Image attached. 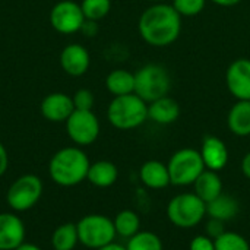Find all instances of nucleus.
Listing matches in <instances>:
<instances>
[{"mask_svg":"<svg viewBox=\"0 0 250 250\" xmlns=\"http://www.w3.org/2000/svg\"><path fill=\"white\" fill-rule=\"evenodd\" d=\"M42 190H44L42 180L38 176L23 174L9 186L6 193V202L12 211L25 212L38 204Z\"/></svg>","mask_w":250,"mask_h":250,"instance_id":"6e6552de","label":"nucleus"},{"mask_svg":"<svg viewBox=\"0 0 250 250\" xmlns=\"http://www.w3.org/2000/svg\"><path fill=\"white\" fill-rule=\"evenodd\" d=\"M85 15L81 3L73 0H62L50 10V23L54 31L63 35L75 34L82 29L85 23Z\"/></svg>","mask_w":250,"mask_h":250,"instance_id":"9d476101","label":"nucleus"},{"mask_svg":"<svg viewBox=\"0 0 250 250\" xmlns=\"http://www.w3.org/2000/svg\"><path fill=\"white\" fill-rule=\"evenodd\" d=\"M25 224L13 212H0V250H15L25 242Z\"/></svg>","mask_w":250,"mask_h":250,"instance_id":"ddd939ff","label":"nucleus"},{"mask_svg":"<svg viewBox=\"0 0 250 250\" xmlns=\"http://www.w3.org/2000/svg\"><path fill=\"white\" fill-rule=\"evenodd\" d=\"M193 189H195V193L205 204H208L223 193V180H221L218 171L205 168L201 173V176L195 180Z\"/></svg>","mask_w":250,"mask_h":250,"instance_id":"6ab92c4d","label":"nucleus"},{"mask_svg":"<svg viewBox=\"0 0 250 250\" xmlns=\"http://www.w3.org/2000/svg\"><path fill=\"white\" fill-rule=\"evenodd\" d=\"M72 100H73L75 110H92L94 107V94L86 88L78 89L72 97Z\"/></svg>","mask_w":250,"mask_h":250,"instance_id":"c85d7f7f","label":"nucleus"},{"mask_svg":"<svg viewBox=\"0 0 250 250\" xmlns=\"http://www.w3.org/2000/svg\"><path fill=\"white\" fill-rule=\"evenodd\" d=\"M107 119L119 130L136 129L148 119V104L135 92L114 97L107 108Z\"/></svg>","mask_w":250,"mask_h":250,"instance_id":"7ed1b4c3","label":"nucleus"},{"mask_svg":"<svg viewBox=\"0 0 250 250\" xmlns=\"http://www.w3.org/2000/svg\"><path fill=\"white\" fill-rule=\"evenodd\" d=\"M7 167H9V154L4 145L0 142V177L7 171Z\"/></svg>","mask_w":250,"mask_h":250,"instance_id":"2f4dec72","label":"nucleus"},{"mask_svg":"<svg viewBox=\"0 0 250 250\" xmlns=\"http://www.w3.org/2000/svg\"><path fill=\"white\" fill-rule=\"evenodd\" d=\"M211 1H214V3H215V4H218V6L230 7V6H236V4H239L242 0H211Z\"/></svg>","mask_w":250,"mask_h":250,"instance_id":"f704fd0d","label":"nucleus"},{"mask_svg":"<svg viewBox=\"0 0 250 250\" xmlns=\"http://www.w3.org/2000/svg\"><path fill=\"white\" fill-rule=\"evenodd\" d=\"M81 31L83 34H86L88 37H94L97 34V31H98L97 22H94V21H85V23H83V26H82Z\"/></svg>","mask_w":250,"mask_h":250,"instance_id":"473e14b6","label":"nucleus"},{"mask_svg":"<svg viewBox=\"0 0 250 250\" xmlns=\"http://www.w3.org/2000/svg\"><path fill=\"white\" fill-rule=\"evenodd\" d=\"M199 152L204 160L205 168L208 170L220 171L229 163V149L226 144L217 136H205Z\"/></svg>","mask_w":250,"mask_h":250,"instance_id":"2eb2a0df","label":"nucleus"},{"mask_svg":"<svg viewBox=\"0 0 250 250\" xmlns=\"http://www.w3.org/2000/svg\"><path fill=\"white\" fill-rule=\"evenodd\" d=\"M91 64L89 51L81 44H67L60 53V66L70 76H82Z\"/></svg>","mask_w":250,"mask_h":250,"instance_id":"4468645a","label":"nucleus"},{"mask_svg":"<svg viewBox=\"0 0 250 250\" xmlns=\"http://www.w3.org/2000/svg\"><path fill=\"white\" fill-rule=\"evenodd\" d=\"M91 161L81 146L59 149L48 163L50 179L62 188H73L86 180Z\"/></svg>","mask_w":250,"mask_h":250,"instance_id":"f03ea898","label":"nucleus"},{"mask_svg":"<svg viewBox=\"0 0 250 250\" xmlns=\"http://www.w3.org/2000/svg\"><path fill=\"white\" fill-rule=\"evenodd\" d=\"M215 250H250L249 242L239 233L226 231L214 240Z\"/></svg>","mask_w":250,"mask_h":250,"instance_id":"bb28decb","label":"nucleus"},{"mask_svg":"<svg viewBox=\"0 0 250 250\" xmlns=\"http://www.w3.org/2000/svg\"><path fill=\"white\" fill-rule=\"evenodd\" d=\"M240 211V205L236 198L227 193H221L215 199L207 204V215L223 223L231 221Z\"/></svg>","mask_w":250,"mask_h":250,"instance_id":"aec40b11","label":"nucleus"},{"mask_svg":"<svg viewBox=\"0 0 250 250\" xmlns=\"http://www.w3.org/2000/svg\"><path fill=\"white\" fill-rule=\"evenodd\" d=\"M180 117L179 103L166 95L148 104V119L158 125H171Z\"/></svg>","mask_w":250,"mask_h":250,"instance_id":"f3484780","label":"nucleus"},{"mask_svg":"<svg viewBox=\"0 0 250 250\" xmlns=\"http://www.w3.org/2000/svg\"><path fill=\"white\" fill-rule=\"evenodd\" d=\"M226 83L229 91L237 100H250V60H234L226 73Z\"/></svg>","mask_w":250,"mask_h":250,"instance_id":"9b49d317","label":"nucleus"},{"mask_svg":"<svg viewBox=\"0 0 250 250\" xmlns=\"http://www.w3.org/2000/svg\"><path fill=\"white\" fill-rule=\"evenodd\" d=\"M41 116L53 123L66 122L75 111L73 100L64 92H51L40 104Z\"/></svg>","mask_w":250,"mask_h":250,"instance_id":"f8f14e48","label":"nucleus"},{"mask_svg":"<svg viewBox=\"0 0 250 250\" xmlns=\"http://www.w3.org/2000/svg\"><path fill=\"white\" fill-rule=\"evenodd\" d=\"M171 89V78L161 64L149 63L135 73V94L146 104L168 95Z\"/></svg>","mask_w":250,"mask_h":250,"instance_id":"20e7f679","label":"nucleus"},{"mask_svg":"<svg viewBox=\"0 0 250 250\" xmlns=\"http://www.w3.org/2000/svg\"><path fill=\"white\" fill-rule=\"evenodd\" d=\"M117 177H119V170L116 164L107 160H100L89 166L86 180L95 188L105 189L113 186L117 182Z\"/></svg>","mask_w":250,"mask_h":250,"instance_id":"a211bd4d","label":"nucleus"},{"mask_svg":"<svg viewBox=\"0 0 250 250\" xmlns=\"http://www.w3.org/2000/svg\"><path fill=\"white\" fill-rule=\"evenodd\" d=\"M227 123L236 136L250 135V100H239L230 110Z\"/></svg>","mask_w":250,"mask_h":250,"instance_id":"412c9836","label":"nucleus"},{"mask_svg":"<svg viewBox=\"0 0 250 250\" xmlns=\"http://www.w3.org/2000/svg\"><path fill=\"white\" fill-rule=\"evenodd\" d=\"M242 171H243V174L250 180V152H248V154L243 157V161H242Z\"/></svg>","mask_w":250,"mask_h":250,"instance_id":"72a5a7b5","label":"nucleus"},{"mask_svg":"<svg viewBox=\"0 0 250 250\" xmlns=\"http://www.w3.org/2000/svg\"><path fill=\"white\" fill-rule=\"evenodd\" d=\"M139 177H141V182L146 188L155 189V190L164 189L168 185H171L168 167L164 163L157 161V160H149L144 163L139 170Z\"/></svg>","mask_w":250,"mask_h":250,"instance_id":"dca6fc26","label":"nucleus"},{"mask_svg":"<svg viewBox=\"0 0 250 250\" xmlns=\"http://www.w3.org/2000/svg\"><path fill=\"white\" fill-rule=\"evenodd\" d=\"M148 1H154V3H158L160 0H148Z\"/></svg>","mask_w":250,"mask_h":250,"instance_id":"4c0bfd02","label":"nucleus"},{"mask_svg":"<svg viewBox=\"0 0 250 250\" xmlns=\"http://www.w3.org/2000/svg\"><path fill=\"white\" fill-rule=\"evenodd\" d=\"M170 182L174 186H190L205 170L201 152L192 148H183L176 151L168 164Z\"/></svg>","mask_w":250,"mask_h":250,"instance_id":"0eeeda50","label":"nucleus"},{"mask_svg":"<svg viewBox=\"0 0 250 250\" xmlns=\"http://www.w3.org/2000/svg\"><path fill=\"white\" fill-rule=\"evenodd\" d=\"M207 215V204L193 193H180L167 205V217L170 223L179 229L196 227Z\"/></svg>","mask_w":250,"mask_h":250,"instance_id":"423d86ee","label":"nucleus"},{"mask_svg":"<svg viewBox=\"0 0 250 250\" xmlns=\"http://www.w3.org/2000/svg\"><path fill=\"white\" fill-rule=\"evenodd\" d=\"M223 233H226V230H224V223L220 221V220L209 218V221H208V224H207V236L211 237L212 240H215V239L220 237Z\"/></svg>","mask_w":250,"mask_h":250,"instance_id":"7c9ffc66","label":"nucleus"},{"mask_svg":"<svg viewBox=\"0 0 250 250\" xmlns=\"http://www.w3.org/2000/svg\"><path fill=\"white\" fill-rule=\"evenodd\" d=\"M105 86L114 97L127 95L135 92V75L125 69L113 70L105 78Z\"/></svg>","mask_w":250,"mask_h":250,"instance_id":"4be33fe9","label":"nucleus"},{"mask_svg":"<svg viewBox=\"0 0 250 250\" xmlns=\"http://www.w3.org/2000/svg\"><path fill=\"white\" fill-rule=\"evenodd\" d=\"M76 227L79 243L91 250L113 243L117 236L113 220L103 214H88L76 223Z\"/></svg>","mask_w":250,"mask_h":250,"instance_id":"39448f33","label":"nucleus"},{"mask_svg":"<svg viewBox=\"0 0 250 250\" xmlns=\"http://www.w3.org/2000/svg\"><path fill=\"white\" fill-rule=\"evenodd\" d=\"M207 0H174L173 7L180 16H196L205 7Z\"/></svg>","mask_w":250,"mask_h":250,"instance_id":"cd10ccee","label":"nucleus"},{"mask_svg":"<svg viewBox=\"0 0 250 250\" xmlns=\"http://www.w3.org/2000/svg\"><path fill=\"white\" fill-rule=\"evenodd\" d=\"M15 250H42L40 246H37V245H34V243H26V242H23L21 246H18Z\"/></svg>","mask_w":250,"mask_h":250,"instance_id":"c9c22d12","label":"nucleus"},{"mask_svg":"<svg viewBox=\"0 0 250 250\" xmlns=\"http://www.w3.org/2000/svg\"><path fill=\"white\" fill-rule=\"evenodd\" d=\"M113 223H114L116 234L120 237H125V239H130L132 236H135L136 233L141 231V218L132 209L120 211L114 217Z\"/></svg>","mask_w":250,"mask_h":250,"instance_id":"b1692460","label":"nucleus"},{"mask_svg":"<svg viewBox=\"0 0 250 250\" xmlns=\"http://www.w3.org/2000/svg\"><path fill=\"white\" fill-rule=\"evenodd\" d=\"M82 12L86 21H100L105 18L111 9V0H82Z\"/></svg>","mask_w":250,"mask_h":250,"instance_id":"a878e982","label":"nucleus"},{"mask_svg":"<svg viewBox=\"0 0 250 250\" xmlns=\"http://www.w3.org/2000/svg\"><path fill=\"white\" fill-rule=\"evenodd\" d=\"M97 250H126V246H122V245L113 242V243H110V245H107L104 248H100V249Z\"/></svg>","mask_w":250,"mask_h":250,"instance_id":"e433bc0d","label":"nucleus"},{"mask_svg":"<svg viewBox=\"0 0 250 250\" xmlns=\"http://www.w3.org/2000/svg\"><path fill=\"white\" fill-rule=\"evenodd\" d=\"M79 243L78 227L73 223H64L54 229L51 234L53 250H73Z\"/></svg>","mask_w":250,"mask_h":250,"instance_id":"5701e85b","label":"nucleus"},{"mask_svg":"<svg viewBox=\"0 0 250 250\" xmlns=\"http://www.w3.org/2000/svg\"><path fill=\"white\" fill-rule=\"evenodd\" d=\"M126 250H164L160 236L152 231H139L127 239Z\"/></svg>","mask_w":250,"mask_h":250,"instance_id":"393cba45","label":"nucleus"},{"mask_svg":"<svg viewBox=\"0 0 250 250\" xmlns=\"http://www.w3.org/2000/svg\"><path fill=\"white\" fill-rule=\"evenodd\" d=\"M189 250H215V243L211 237L201 234L190 242Z\"/></svg>","mask_w":250,"mask_h":250,"instance_id":"c756f323","label":"nucleus"},{"mask_svg":"<svg viewBox=\"0 0 250 250\" xmlns=\"http://www.w3.org/2000/svg\"><path fill=\"white\" fill-rule=\"evenodd\" d=\"M139 34L145 42L154 47L173 44L182 31V16L173 4L155 3L144 10L138 23Z\"/></svg>","mask_w":250,"mask_h":250,"instance_id":"f257e3e1","label":"nucleus"},{"mask_svg":"<svg viewBox=\"0 0 250 250\" xmlns=\"http://www.w3.org/2000/svg\"><path fill=\"white\" fill-rule=\"evenodd\" d=\"M64 123L67 136L76 146H88L98 139L100 120L92 110H75Z\"/></svg>","mask_w":250,"mask_h":250,"instance_id":"1a4fd4ad","label":"nucleus"}]
</instances>
